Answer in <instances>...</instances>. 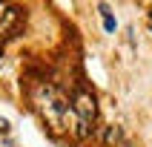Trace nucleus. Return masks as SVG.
<instances>
[{"label": "nucleus", "mask_w": 152, "mask_h": 147, "mask_svg": "<svg viewBox=\"0 0 152 147\" xmlns=\"http://www.w3.org/2000/svg\"><path fill=\"white\" fill-rule=\"evenodd\" d=\"M34 104H37L43 121H46L52 130H63V127H66L69 104H66V98H63V95H60L52 84H43L40 89L34 92Z\"/></svg>", "instance_id": "f257e3e1"}, {"label": "nucleus", "mask_w": 152, "mask_h": 147, "mask_svg": "<svg viewBox=\"0 0 152 147\" xmlns=\"http://www.w3.org/2000/svg\"><path fill=\"white\" fill-rule=\"evenodd\" d=\"M72 107H75V112H77V136L80 138L89 136V124H95V118H98L95 95L89 92V89H83V86H77L75 95H72Z\"/></svg>", "instance_id": "f03ea898"}, {"label": "nucleus", "mask_w": 152, "mask_h": 147, "mask_svg": "<svg viewBox=\"0 0 152 147\" xmlns=\"http://www.w3.org/2000/svg\"><path fill=\"white\" fill-rule=\"evenodd\" d=\"M101 15H103V29H106V32H115V17L109 15V6H106V3H101Z\"/></svg>", "instance_id": "7ed1b4c3"}, {"label": "nucleus", "mask_w": 152, "mask_h": 147, "mask_svg": "<svg viewBox=\"0 0 152 147\" xmlns=\"http://www.w3.org/2000/svg\"><path fill=\"white\" fill-rule=\"evenodd\" d=\"M115 141H121V130L118 127H109V130H106V144H115Z\"/></svg>", "instance_id": "20e7f679"}, {"label": "nucleus", "mask_w": 152, "mask_h": 147, "mask_svg": "<svg viewBox=\"0 0 152 147\" xmlns=\"http://www.w3.org/2000/svg\"><path fill=\"white\" fill-rule=\"evenodd\" d=\"M0 133H9V121L6 118H0Z\"/></svg>", "instance_id": "39448f33"}, {"label": "nucleus", "mask_w": 152, "mask_h": 147, "mask_svg": "<svg viewBox=\"0 0 152 147\" xmlns=\"http://www.w3.org/2000/svg\"><path fill=\"white\" fill-rule=\"evenodd\" d=\"M149 26H152V12H149Z\"/></svg>", "instance_id": "423d86ee"}, {"label": "nucleus", "mask_w": 152, "mask_h": 147, "mask_svg": "<svg viewBox=\"0 0 152 147\" xmlns=\"http://www.w3.org/2000/svg\"><path fill=\"white\" fill-rule=\"evenodd\" d=\"M124 147H132V144H124Z\"/></svg>", "instance_id": "0eeeda50"}]
</instances>
